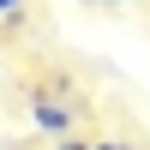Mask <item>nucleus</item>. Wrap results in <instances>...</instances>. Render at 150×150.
<instances>
[{"label": "nucleus", "mask_w": 150, "mask_h": 150, "mask_svg": "<svg viewBox=\"0 0 150 150\" xmlns=\"http://www.w3.org/2000/svg\"><path fill=\"white\" fill-rule=\"evenodd\" d=\"M90 150H138V144H126V138H102V144H90Z\"/></svg>", "instance_id": "f03ea898"}, {"label": "nucleus", "mask_w": 150, "mask_h": 150, "mask_svg": "<svg viewBox=\"0 0 150 150\" xmlns=\"http://www.w3.org/2000/svg\"><path fill=\"white\" fill-rule=\"evenodd\" d=\"M24 12V0H0V18H18Z\"/></svg>", "instance_id": "7ed1b4c3"}, {"label": "nucleus", "mask_w": 150, "mask_h": 150, "mask_svg": "<svg viewBox=\"0 0 150 150\" xmlns=\"http://www.w3.org/2000/svg\"><path fill=\"white\" fill-rule=\"evenodd\" d=\"M90 6H126V0H90Z\"/></svg>", "instance_id": "39448f33"}, {"label": "nucleus", "mask_w": 150, "mask_h": 150, "mask_svg": "<svg viewBox=\"0 0 150 150\" xmlns=\"http://www.w3.org/2000/svg\"><path fill=\"white\" fill-rule=\"evenodd\" d=\"M54 150H90V144H84V138H66V144H54Z\"/></svg>", "instance_id": "20e7f679"}, {"label": "nucleus", "mask_w": 150, "mask_h": 150, "mask_svg": "<svg viewBox=\"0 0 150 150\" xmlns=\"http://www.w3.org/2000/svg\"><path fill=\"white\" fill-rule=\"evenodd\" d=\"M30 126L42 132V138L66 144V138H72V126H78V114H72V102H66V96H54V90H36V96H30Z\"/></svg>", "instance_id": "f257e3e1"}]
</instances>
